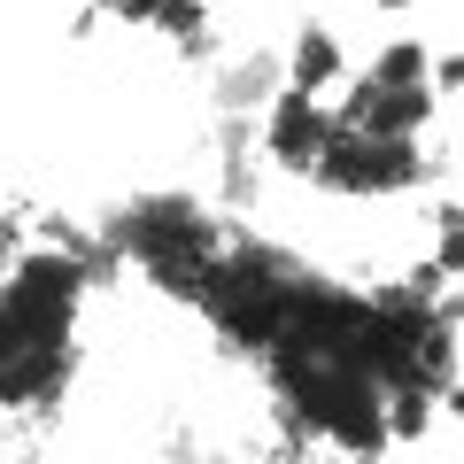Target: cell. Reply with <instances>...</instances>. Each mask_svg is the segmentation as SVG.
I'll return each mask as SVG.
<instances>
[{"mask_svg":"<svg viewBox=\"0 0 464 464\" xmlns=\"http://www.w3.org/2000/svg\"><path fill=\"white\" fill-rule=\"evenodd\" d=\"M426 170V155L411 140H372V132H348L341 116H333V140L317 148V179L341 186V194H395Z\"/></svg>","mask_w":464,"mask_h":464,"instance_id":"cell-1","label":"cell"},{"mask_svg":"<svg viewBox=\"0 0 464 464\" xmlns=\"http://www.w3.org/2000/svg\"><path fill=\"white\" fill-rule=\"evenodd\" d=\"M333 140V116H317V93H302V85H286L279 101H271V124H264V148L279 155V163H302L317 170V148Z\"/></svg>","mask_w":464,"mask_h":464,"instance_id":"cell-2","label":"cell"},{"mask_svg":"<svg viewBox=\"0 0 464 464\" xmlns=\"http://www.w3.org/2000/svg\"><path fill=\"white\" fill-rule=\"evenodd\" d=\"M333 70H341V47H333L325 32H302L295 39V85H302V93H317Z\"/></svg>","mask_w":464,"mask_h":464,"instance_id":"cell-3","label":"cell"},{"mask_svg":"<svg viewBox=\"0 0 464 464\" xmlns=\"http://www.w3.org/2000/svg\"><path fill=\"white\" fill-rule=\"evenodd\" d=\"M264 85H271V63L256 54V63H240V70H225V109H256L264 101Z\"/></svg>","mask_w":464,"mask_h":464,"instance_id":"cell-4","label":"cell"},{"mask_svg":"<svg viewBox=\"0 0 464 464\" xmlns=\"http://www.w3.org/2000/svg\"><path fill=\"white\" fill-rule=\"evenodd\" d=\"M372 78H380V85H426V54L402 39V47H387L380 63H372Z\"/></svg>","mask_w":464,"mask_h":464,"instance_id":"cell-5","label":"cell"},{"mask_svg":"<svg viewBox=\"0 0 464 464\" xmlns=\"http://www.w3.org/2000/svg\"><path fill=\"white\" fill-rule=\"evenodd\" d=\"M441 271H464V209H441Z\"/></svg>","mask_w":464,"mask_h":464,"instance_id":"cell-6","label":"cell"},{"mask_svg":"<svg viewBox=\"0 0 464 464\" xmlns=\"http://www.w3.org/2000/svg\"><path fill=\"white\" fill-rule=\"evenodd\" d=\"M387 8H402V0H387Z\"/></svg>","mask_w":464,"mask_h":464,"instance_id":"cell-7","label":"cell"}]
</instances>
